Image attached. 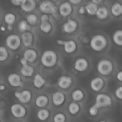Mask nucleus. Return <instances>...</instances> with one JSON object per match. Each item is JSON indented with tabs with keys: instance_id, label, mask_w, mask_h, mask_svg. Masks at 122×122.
I'll return each mask as SVG.
<instances>
[{
	"instance_id": "obj_31",
	"label": "nucleus",
	"mask_w": 122,
	"mask_h": 122,
	"mask_svg": "<svg viewBox=\"0 0 122 122\" xmlns=\"http://www.w3.org/2000/svg\"><path fill=\"white\" fill-rule=\"evenodd\" d=\"M80 110V107L77 104L75 103V102H72L70 104L69 106V111L71 114H77Z\"/></svg>"
},
{
	"instance_id": "obj_44",
	"label": "nucleus",
	"mask_w": 122,
	"mask_h": 122,
	"mask_svg": "<svg viewBox=\"0 0 122 122\" xmlns=\"http://www.w3.org/2000/svg\"><path fill=\"white\" fill-rule=\"evenodd\" d=\"M5 87L4 85H0V90H3L4 89Z\"/></svg>"
},
{
	"instance_id": "obj_40",
	"label": "nucleus",
	"mask_w": 122,
	"mask_h": 122,
	"mask_svg": "<svg viewBox=\"0 0 122 122\" xmlns=\"http://www.w3.org/2000/svg\"><path fill=\"white\" fill-rule=\"evenodd\" d=\"M117 79L119 80V81H122V71H120V72L119 73L117 74Z\"/></svg>"
},
{
	"instance_id": "obj_23",
	"label": "nucleus",
	"mask_w": 122,
	"mask_h": 122,
	"mask_svg": "<svg viewBox=\"0 0 122 122\" xmlns=\"http://www.w3.org/2000/svg\"><path fill=\"white\" fill-rule=\"evenodd\" d=\"M33 72H34L33 68L27 64L25 66H23L21 69V74L25 76H27V77L31 76L33 75Z\"/></svg>"
},
{
	"instance_id": "obj_41",
	"label": "nucleus",
	"mask_w": 122,
	"mask_h": 122,
	"mask_svg": "<svg viewBox=\"0 0 122 122\" xmlns=\"http://www.w3.org/2000/svg\"><path fill=\"white\" fill-rule=\"evenodd\" d=\"M85 11V8L83 7H81L79 8V13L81 14H84Z\"/></svg>"
},
{
	"instance_id": "obj_24",
	"label": "nucleus",
	"mask_w": 122,
	"mask_h": 122,
	"mask_svg": "<svg viewBox=\"0 0 122 122\" xmlns=\"http://www.w3.org/2000/svg\"><path fill=\"white\" fill-rule=\"evenodd\" d=\"M112 13L114 16H119L121 15L122 13V6L119 2H116L112 5L111 8Z\"/></svg>"
},
{
	"instance_id": "obj_15",
	"label": "nucleus",
	"mask_w": 122,
	"mask_h": 122,
	"mask_svg": "<svg viewBox=\"0 0 122 122\" xmlns=\"http://www.w3.org/2000/svg\"><path fill=\"white\" fill-rule=\"evenodd\" d=\"M77 27V22L75 20H70L64 24V25H63V30L66 33H73V32L76 30Z\"/></svg>"
},
{
	"instance_id": "obj_38",
	"label": "nucleus",
	"mask_w": 122,
	"mask_h": 122,
	"mask_svg": "<svg viewBox=\"0 0 122 122\" xmlns=\"http://www.w3.org/2000/svg\"><path fill=\"white\" fill-rule=\"evenodd\" d=\"M21 1H22V0H21V1L13 0V1H11V3L13 4V5H20V4H21Z\"/></svg>"
},
{
	"instance_id": "obj_3",
	"label": "nucleus",
	"mask_w": 122,
	"mask_h": 122,
	"mask_svg": "<svg viewBox=\"0 0 122 122\" xmlns=\"http://www.w3.org/2000/svg\"><path fill=\"white\" fill-rule=\"evenodd\" d=\"M97 69L101 75L107 76L110 75L113 71V63L108 60H102L98 64Z\"/></svg>"
},
{
	"instance_id": "obj_29",
	"label": "nucleus",
	"mask_w": 122,
	"mask_h": 122,
	"mask_svg": "<svg viewBox=\"0 0 122 122\" xmlns=\"http://www.w3.org/2000/svg\"><path fill=\"white\" fill-rule=\"evenodd\" d=\"M51 28H52L51 25L48 22V21H44L41 22V24L40 25V29L42 32L45 33H48L51 31Z\"/></svg>"
},
{
	"instance_id": "obj_46",
	"label": "nucleus",
	"mask_w": 122,
	"mask_h": 122,
	"mask_svg": "<svg viewBox=\"0 0 122 122\" xmlns=\"http://www.w3.org/2000/svg\"><path fill=\"white\" fill-rule=\"evenodd\" d=\"M20 122V121H18V122Z\"/></svg>"
},
{
	"instance_id": "obj_18",
	"label": "nucleus",
	"mask_w": 122,
	"mask_h": 122,
	"mask_svg": "<svg viewBox=\"0 0 122 122\" xmlns=\"http://www.w3.org/2000/svg\"><path fill=\"white\" fill-rule=\"evenodd\" d=\"M65 101V96L60 92H57L52 95V102L56 106H59L63 104Z\"/></svg>"
},
{
	"instance_id": "obj_36",
	"label": "nucleus",
	"mask_w": 122,
	"mask_h": 122,
	"mask_svg": "<svg viewBox=\"0 0 122 122\" xmlns=\"http://www.w3.org/2000/svg\"><path fill=\"white\" fill-rule=\"evenodd\" d=\"M98 112V108L94 105V106H92L89 109V114L91 116H96Z\"/></svg>"
},
{
	"instance_id": "obj_2",
	"label": "nucleus",
	"mask_w": 122,
	"mask_h": 122,
	"mask_svg": "<svg viewBox=\"0 0 122 122\" xmlns=\"http://www.w3.org/2000/svg\"><path fill=\"white\" fill-rule=\"evenodd\" d=\"M90 44L91 48L94 51H101L107 46V39L101 35H97L92 38Z\"/></svg>"
},
{
	"instance_id": "obj_39",
	"label": "nucleus",
	"mask_w": 122,
	"mask_h": 122,
	"mask_svg": "<svg viewBox=\"0 0 122 122\" xmlns=\"http://www.w3.org/2000/svg\"><path fill=\"white\" fill-rule=\"evenodd\" d=\"M41 19V21H48V15L47 14H44V15H42Z\"/></svg>"
},
{
	"instance_id": "obj_7",
	"label": "nucleus",
	"mask_w": 122,
	"mask_h": 122,
	"mask_svg": "<svg viewBox=\"0 0 122 122\" xmlns=\"http://www.w3.org/2000/svg\"><path fill=\"white\" fill-rule=\"evenodd\" d=\"M39 10L42 13L46 14L54 13L56 11V8L52 2L49 1H43L39 5Z\"/></svg>"
},
{
	"instance_id": "obj_10",
	"label": "nucleus",
	"mask_w": 122,
	"mask_h": 122,
	"mask_svg": "<svg viewBox=\"0 0 122 122\" xmlns=\"http://www.w3.org/2000/svg\"><path fill=\"white\" fill-rule=\"evenodd\" d=\"M59 12L63 17H67L70 15L72 12V7L70 2H64L62 3L59 7Z\"/></svg>"
},
{
	"instance_id": "obj_20",
	"label": "nucleus",
	"mask_w": 122,
	"mask_h": 122,
	"mask_svg": "<svg viewBox=\"0 0 122 122\" xmlns=\"http://www.w3.org/2000/svg\"><path fill=\"white\" fill-rule=\"evenodd\" d=\"M45 81L39 74H36L33 79V85L36 88H41L44 85Z\"/></svg>"
},
{
	"instance_id": "obj_26",
	"label": "nucleus",
	"mask_w": 122,
	"mask_h": 122,
	"mask_svg": "<svg viewBox=\"0 0 122 122\" xmlns=\"http://www.w3.org/2000/svg\"><path fill=\"white\" fill-rule=\"evenodd\" d=\"M113 39L116 44L121 46L122 45V31L121 30H119L114 32L113 36Z\"/></svg>"
},
{
	"instance_id": "obj_35",
	"label": "nucleus",
	"mask_w": 122,
	"mask_h": 122,
	"mask_svg": "<svg viewBox=\"0 0 122 122\" xmlns=\"http://www.w3.org/2000/svg\"><path fill=\"white\" fill-rule=\"evenodd\" d=\"M53 120L54 122H64L66 120V117L62 113H58L54 116Z\"/></svg>"
},
{
	"instance_id": "obj_1",
	"label": "nucleus",
	"mask_w": 122,
	"mask_h": 122,
	"mask_svg": "<svg viewBox=\"0 0 122 122\" xmlns=\"http://www.w3.org/2000/svg\"><path fill=\"white\" fill-rule=\"evenodd\" d=\"M57 61V55L54 51L48 50L43 53L41 57V63L46 67H53Z\"/></svg>"
},
{
	"instance_id": "obj_27",
	"label": "nucleus",
	"mask_w": 122,
	"mask_h": 122,
	"mask_svg": "<svg viewBox=\"0 0 122 122\" xmlns=\"http://www.w3.org/2000/svg\"><path fill=\"white\" fill-rule=\"evenodd\" d=\"M50 113L46 109H41L38 112L37 116L38 118L41 121H45L48 118Z\"/></svg>"
},
{
	"instance_id": "obj_13",
	"label": "nucleus",
	"mask_w": 122,
	"mask_h": 122,
	"mask_svg": "<svg viewBox=\"0 0 122 122\" xmlns=\"http://www.w3.org/2000/svg\"><path fill=\"white\" fill-rule=\"evenodd\" d=\"M88 67V62L83 58H78L75 63V69L78 71H84Z\"/></svg>"
},
{
	"instance_id": "obj_37",
	"label": "nucleus",
	"mask_w": 122,
	"mask_h": 122,
	"mask_svg": "<svg viewBox=\"0 0 122 122\" xmlns=\"http://www.w3.org/2000/svg\"><path fill=\"white\" fill-rule=\"evenodd\" d=\"M116 95L117 97L120 100H122V87L120 86L119 88L116 89Z\"/></svg>"
},
{
	"instance_id": "obj_30",
	"label": "nucleus",
	"mask_w": 122,
	"mask_h": 122,
	"mask_svg": "<svg viewBox=\"0 0 122 122\" xmlns=\"http://www.w3.org/2000/svg\"><path fill=\"white\" fill-rule=\"evenodd\" d=\"M4 20L8 25H12L15 20V16L13 13H7L4 17Z\"/></svg>"
},
{
	"instance_id": "obj_25",
	"label": "nucleus",
	"mask_w": 122,
	"mask_h": 122,
	"mask_svg": "<svg viewBox=\"0 0 122 122\" xmlns=\"http://www.w3.org/2000/svg\"><path fill=\"white\" fill-rule=\"evenodd\" d=\"M85 10L86 11L87 13L90 15H94L96 14V12L98 10L97 5L94 4V2H89L88 4L86 5L85 8Z\"/></svg>"
},
{
	"instance_id": "obj_19",
	"label": "nucleus",
	"mask_w": 122,
	"mask_h": 122,
	"mask_svg": "<svg viewBox=\"0 0 122 122\" xmlns=\"http://www.w3.org/2000/svg\"><path fill=\"white\" fill-rule=\"evenodd\" d=\"M21 39H22L23 44L25 46H29L32 45L33 42V35L30 32H24L21 35Z\"/></svg>"
},
{
	"instance_id": "obj_21",
	"label": "nucleus",
	"mask_w": 122,
	"mask_h": 122,
	"mask_svg": "<svg viewBox=\"0 0 122 122\" xmlns=\"http://www.w3.org/2000/svg\"><path fill=\"white\" fill-rule=\"evenodd\" d=\"M95 15L98 19H101V20L106 19L108 15V10L104 7H100L99 8H98Z\"/></svg>"
},
{
	"instance_id": "obj_28",
	"label": "nucleus",
	"mask_w": 122,
	"mask_h": 122,
	"mask_svg": "<svg viewBox=\"0 0 122 122\" xmlns=\"http://www.w3.org/2000/svg\"><path fill=\"white\" fill-rule=\"evenodd\" d=\"M83 98H84V94L80 89H76L72 93V98L75 101H81Z\"/></svg>"
},
{
	"instance_id": "obj_34",
	"label": "nucleus",
	"mask_w": 122,
	"mask_h": 122,
	"mask_svg": "<svg viewBox=\"0 0 122 122\" xmlns=\"http://www.w3.org/2000/svg\"><path fill=\"white\" fill-rule=\"evenodd\" d=\"M29 28V25L27 22L25 20H22L20 22L19 25V29L20 32H25Z\"/></svg>"
},
{
	"instance_id": "obj_45",
	"label": "nucleus",
	"mask_w": 122,
	"mask_h": 122,
	"mask_svg": "<svg viewBox=\"0 0 122 122\" xmlns=\"http://www.w3.org/2000/svg\"><path fill=\"white\" fill-rule=\"evenodd\" d=\"M106 122L104 121V120H101V121H100V122Z\"/></svg>"
},
{
	"instance_id": "obj_4",
	"label": "nucleus",
	"mask_w": 122,
	"mask_h": 122,
	"mask_svg": "<svg viewBox=\"0 0 122 122\" xmlns=\"http://www.w3.org/2000/svg\"><path fill=\"white\" fill-rule=\"evenodd\" d=\"M112 100L110 97L106 94H100L97 96L95 99V106L98 108L110 106Z\"/></svg>"
},
{
	"instance_id": "obj_9",
	"label": "nucleus",
	"mask_w": 122,
	"mask_h": 122,
	"mask_svg": "<svg viewBox=\"0 0 122 122\" xmlns=\"http://www.w3.org/2000/svg\"><path fill=\"white\" fill-rule=\"evenodd\" d=\"M58 44L61 45H64V50L67 53H72L76 50V44L74 41L70 40L67 41H58Z\"/></svg>"
},
{
	"instance_id": "obj_14",
	"label": "nucleus",
	"mask_w": 122,
	"mask_h": 122,
	"mask_svg": "<svg viewBox=\"0 0 122 122\" xmlns=\"http://www.w3.org/2000/svg\"><path fill=\"white\" fill-rule=\"evenodd\" d=\"M8 81L10 84L13 87H18L21 85V77L17 74H10L8 76Z\"/></svg>"
},
{
	"instance_id": "obj_16",
	"label": "nucleus",
	"mask_w": 122,
	"mask_h": 122,
	"mask_svg": "<svg viewBox=\"0 0 122 122\" xmlns=\"http://www.w3.org/2000/svg\"><path fill=\"white\" fill-rule=\"evenodd\" d=\"M37 56L38 55L36 51L32 49H28L24 52L23 58L27 62L33 63L37 58Z\"/></svg>"
},
{
	"instance_id": "obj_11",
	"label": "nucleus",
	"mask_w": 122,
	"mask_h": 122,
	"mask_svg": "<svg viewBox=\"0 0 122 122\" xmlns=\"http://www.w3.org/2000/svg\"><path fill=\"white\" fill-rule=\"evenodd\" d=\"M104 82L101 77H95L92 80L91 82V87L92 89L95 92L100 91L104 86Z\"/></svg>"
},
{
	"instance_id": "obj_33",
	"label": "nucleus",
	"mask_w": 122,
	"mask_h": 122,
	"mask_svg": "<svg viewBox=\"0 0 122 122\" xmlns=\"http://www.w3.org/2000/svg\"><path fill=\"white\" fill-rule=\"evenodd\" d=\"M38 20V17L35 14H30L27 17V23H29L31 25H35Z\"/></svg>"
},
{
	"instance_id": "obj_22",
	"label": "nucleus",
	"mask_w": 122,
	"mask_h": 122,
	"mask_svg": "<svg viewBox=\"0 0 122 122\" xmlns=\"http://www.w3.org/2000/svg\"><path fill=\"white\" fill-rule=\"evenodd\" d=\"M48 102V99L45 95H39L36 99L35 103L38 107H44L47 105Z\"/></svg>"
},
{
	"instance_id": "obj_42",
	"label": "nucleus",
	"mask_w": 122,
	"mask_h": 122,
	"mask_svg": "<svg viewBox=\"0 0 122 122\" xmlns=\"http://www.w3.org/2000/svg\"><path fill=\"white\" fill-rule=\"evenodd\" d=\"M20 61H21V64H22L23 66H25V65H26V64H27V62L25 60V59L24 58H21V60H20Z\"/></svg>"
},
{
	"instance_id": "obj_12",
	"label": "nucleus",
	"mask_w": 122,
	"mask_h": 122,
	"mask_svg": "<svg viewBox=\"0 0 122 122\" xmlns=\"http://www.w3.org/2000/svg\"><path fill=\"white\" fill-rule=\"evenodd\" d=\"M20 6L25 12H30L35 8L36 2L34 0H23L21 1Z\"/></svg>"
},
{
	"instance_id": "obj_6",
	"label": "nucleus",
	"mask_w": 122,
	"mask_h": 122,
	"mask_svg": "<svg viewBox=\"0 0 122 122\" xmlns=\"http://www.w3.org/2000/svg\"><path fill=\"white\" fill-rule=\"evenodd\" d=\"M11 112L12 114L17 118L23 117L26 114V108L19 104H13L11 107Z\"/></svg>"
},
{
	"instance_id": "obj_8",
	"label": "nucleus",
	"mask_w": 122,
	"mask_h": 122,
	"mask_svg": "<svg viewBox=\"0 0 122 122\" xmlns=\"http://www.w3.org/2000/svg\"><path fill=\"white\" fill-rule=\"evenodd\" d=\"M15 96L20 102L23 104L28 103L32 98V94L28 90H24L21 92H15Z\"/></svg>"
},
{
	"instance_id": "obj_43",
	"label": "nucleus",
	"mask_w": 122,
	"mask_h": 122,
	"mask_svg": "<svg viewBox=\"0 0 122 122\" xmlns=\"http://www.w3.org/2000/svg\"><path fill=\"white\" fill-rule=\"evenodd\" d=\"M81 2V0H77V1H73V0H70V3L74 4H78Z\"/></svg>"
},
{
	"instance_id": "obj_32",
	"label": "nucleus",
	"mask_w": 122,
	"mask_h": 122,
	"mask_svg": "<svg viewBox=\"0 0 122 122\" xmlns=\"http://www.w3.org/2000/svg\"><path fill=\"white\" fill-rule=\"evenodd\" d=\"M8 57V53L7 49L3 46H0V61L6 60Z\"/></svg>"
},
{
	"instance_id": "obj_17",
	"label": "nucleus",
	"mask_w": 122,
	"mask_h": 122,
	"mask_svg": "<svg viewBox=\"0 0 122 122\" xmlns=\"http://www.w3.org/2000/svg\"><path fill=\"white\" fill-rule=\"evenodd\" d=\"M72 80L70 77L66 76H63L60 77L58 81V84L60 88L62 89H67L71 85Z\"/></svg>"
},
{
	"instance_id": "obj_5",
	"label": "nucleus",
	"mask_w": 122,
	"mask_h": 122,
	"mask_svg": "<svg viewBox=\"0 0 122 122\" xmlns=\"http://www.w3.org/2000/svg\"><path fill=\"white\" fill-rule=\"evenodd\" d=\"M21 40L20 37L17 35H10L6 39V45L12 50H16L20 46Z\"/></svg>"
}]
</instances>
